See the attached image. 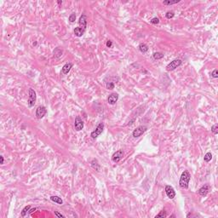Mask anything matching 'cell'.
Here are the masks:
<instances>
[{
    "label": "cell",
    "mask_w": 218,
    "mask_h": 218,
    "mask_svg": "<svg viewBox=\"0 0 218 218\" xmlns=\"http://www.w3.org/2000/svg\"><path fill=\"white\" fill-rule=\"evenodd\" d=\"M190 179H191L190 173H189L187 170H184L183 172H182L181 178H180V181H179L180 187H181L182 188H188Z\"/></svg>",
    "instance_id": "6da1fadb"
},
{
    "label": "cell",
    "mask_w": 218,
    "mask_h": 218,
    "mask_svg": "<svg viewBox=\"0 0 218 218\" xmlns=\"http://www.w3.org/2000/svg\"><path fill=\"white\" fill-rule=\"evenodd\" d=\"M28 94H29V96H28V107L29 108H32V107L34 106L35 102H36V100H37V95L36 92L33 89L30 88L29 91H28Z\"/></svg>",
    "instance_id": "7a4b0ae2"
},
{
    "label": "cell",
    "mask_w": 218,
    "mask_h": 218,
    "mask_svg": "<svg viewBox=\"0 0 218 218\" xmlns=\"http://www.w3.org/2000/svg\"><path fill=\"white\" fill-rule=\"evenodd\" d=\"M182 63V60H180V59H175L172 61H170V63H169L166 66V71L170 72V71L175 70V69L177 68L179 66H181Z\"/></svg>",
    "instance_id": "3957f363"
},
{
    "label": "cell",
    "mask_w": 218,
    "mask_h": 218,
    "mask_svg": "<svg viewBox=\"0 0 218 218\" xmlns=\"http://www.w3.org/2000/svg\"><path fill=\"white\" fill-rule=\"evenodd\" d=\"M146 130H147V127H146V126L141 125L134 130V131L132 132V135H133V137H135V138H137V137H140L142 135H143V133H145Z\"/></svg>",
    "instance_id": "277c9868"
},
{
    "label": "cell",
    "mask_w": 218,
    "mask_h": 218,
    "mask_svg": "<svg viewBox=\"0 0 218 218\" xmlns=\"http://www.w3.org/2000/svg\"><path fill=\"white\" fill-rule=\"evenodd\" d=\"M103 129H104V124H103V123H100V124L97 125V127L96 128V130H95L94 131L91 132L90 136L92 137L93 139L97 138V137L102 133Z\"/></svg>",
    "instance_id": "5b68a950"
},
{
    "label": "cell",
    "mask_w": 218,
    "mask_h": 218,
    "mask_svg": "<svg viewBox=\"0 0 218 218\" xmlns=\"http://www.w3.org/2000/svg\"><path fill=\"white\" fill-rule=\"evenodd\" d=\"M123 157H124V152H123V150H119V151H117L116 153H114L113 154H112V160L114 163H119V162L122 159Z\"/></svg>",
    "instance_id": "8992f818"
},
{
    "label": "cell",
    "mask_w": 218,
    "mask_h": 218,
    "mask_svg": "<svg viewBox=\"0 0 218 218\" xmlns=\"http://www.w3.org/2000/svg\"><path fill=\"white\" fill-rule=\"evenodd\" d=\"M46 112H47V109L44 106H39L38 108L36 109V117L37 119H43L45 116Z\"/></svg>",
    "instance_id": "52a82bcc"
},
{
    "label": "cell",
    "mask_w": 218,
    "mask_h": 218,
    "mask_svg": "<svg viewBox=\"0 0 218 218\" xmlns=\"http://www.w3.org/2000/svg\"><path fill=\"white\" fill-rule=\"evenodd\" d=\"M165 193H166V195L169 199H172L176 197V192H175L174 188H173L171 186L167 185L165 186Z\"/></svg>",
    "instance_id": "ba28073f"
},
{
    "label": "cell",
    "mask_w": 218,
    "mask_h": 218,
    "mask_svg": "<svg viewBox=\"0 0 218 218\" xmlns=\"http://www.w3.org/2000/svg\"><path fill=\"white\" fill-rule=\"evenodd\" d=\"M74 127L77 131H80V130H82L84 128V122H83V120H82L81 118L78 117V116L76 117V119H75Z\"/></svg>",
    "instance_id": "9c48e42d"
},
{
    "label": "cell",
    "mask_w": 218,
    "mask_h": 218,
    "mask_svg": "<svg viewBox=\"0 0 218 218\" xmlns=\"http://www.w3.org/2000/svg\"><path fill=\"white\" fill-rule=\"evenodd\" d=\"M210 189H211V187L209 184H205L199 189V194L201 196H206L208 193L210 191Z\"/></svg>",
    "instance_id": "30bf717a"
},
{
    "label": "cell",
    "mask_w": 218,
    "mask_h": 218,
    "mask_svg": "<svg viewBox=\"0 0 218 218\" xmlns=\"http://www.w3.org/2000/svg\"><path fill=\"white\" fill-rule=\"evenodd\" d=\"M118 100H119V95L117 93H112L108 96V102L110 105H114L118 101Z\"/></svg>",
    "instance_id": "8fae6325"
},
{
    "label": "cell",
    "mask_w": 218,
    "mask_h": 218,
    "mask_svg": "<svg viewBox=\"0 0 218 218\" xmlns=\"http://www.w3.org/2000/svg\"><path fill=\"white\" fill-rule=\"evenodd\" d=\"M78 24H79V27L83 28V29H86L87 27V16L85 15H82L78 21Z\"/></svg>",
    "instance_id": "7c38bea8"
},
{
    "label": "cell",
    "mask_w": 218,
    "mask_h": 218,
    "mask_svg": "<svg viewBox=\"0 0 218 218\" xmlns=\"http://www.w3.org/2000/svg\"><path fill=\"white\" fill-rule=\"evenodd\" d=\"M73 67V64L71 63V62H67V63H66L65 65L62 67V69H61V73L64 75L67 74L69 72H70L71 68Z\"/></svg>",
    "instance_id": "4fadbf2b"
},
{
    "label": "cell",
    "mask_w": 218,
    "mask_h": 218,
    "mask_svg": "<svg viewBox=\"0 0 218 218\" xmlns=\"http://www.w3.org/2000/svg\"><path fill=\"white\" fill-rule=\"evenodd\" d=\"M85 30L79 27V26H78V27H75V29L73 30V33H74L75 36L77 37H82L84 35V33H85Z\"/></svg>",
    "instance_id": "5bb4252c"
},
{
    "label": "cell",
    "mask_w": 218,
    "mask_h": 218,
    "mask_svg": "<svg viewBox=\"0 0 218 218\" xmlns=\"http://www.w3.org/2000/svg\"><path fill=\"white\" fill-rule=\"evenodd\" d=\"M50 200L53 202H55V203L58 204V205H62V204H63V200L61 199V198L59 197V196H55V195L51 196Z\"/></svg>",
    "instance_id": "9a60e30c"
},
{
    "label": "cell",
    "mask_w": 218,
    "mask_h": 218,
    "mask_svg": "<svg viewBox=\"0 0 218 218\" xmlns=\"http://www.w3.org/2000/svg\"><path fill=\"white\" fill-rule=\"evenodd\" d=\"M138 49H139V50H140L142 53H146V52H147V50H148V46L146 45V44H143V43H142V44H139Z\"/></svg>",
    "instance_id": "2e32d148"
},
{
    "label": "cell",
    "mask_w": 218,
    "mask_h": 218,
    "mask_svg": "<svg viewBox=\"0 0 218 218\" xmlns=\"http://www.w3.org/2000/svg\"><path fill=\"white\" fill-rule=\"evenodd\" d=\"M62 53H63V51H62V49H60V48H55L54 51H53V54H54V56L55 58L61 57L62 55Z\"/></svg>",
    "instance_id": "e0dca14e"
},
{
    "label": "cell",
    "mask_w": 218,
    "mask_h": 218,
    "mask_svg": "<svg viewBox=\"0 0 218 218\" xmlns=\"http://www.w3.org/2000/svg\"><path fill=\"white\" fill-rule=\"evenodd\" d=\"M91 166H92L96 170H97V171L100 170V165H99V164H98V161L96 159H95V158L91 161Z\"/></svg>",
    "instance_id": "ac0fdd59"
},
{
    "label": "cell",
    "mask_w": 218,
    "mask_h": 218,
    "mask_svg": "<svg viewBox=\"0 0 218 218\" xmlns=\"http://www.w3.org/2000/svg\"><path fill=\"white\" fill-rule=\"evenodd\" d=\"M164 55L161 52H155V53H153V58H154L155 60H160V59L163 58Z\"/></svg>",
    "instance_id": "d6986e66"
},
{
    "label": "cell",
    "mask_w": 218,
    "mask_h": 218,
    "mask_svg": "<svg viewBox=\"0 0 218 218\" xmlns=\"http://www.w3.org/2000/svg\"><path fill=\"white\" fill-rule=\"evenodd\" d=\"M180 0H175V1H170V0H164L163 2V3L164 5H172V4H176V3H179Z\"/></svg>",
    "instance_id": "ffe728a7"
},
{
    "label": "cell",
    "mask_w": 218,
    "mask_h": 218,
    "mask_svg": "<svg viewBox=\"0 0 218 218\" xmlns=\"http://www.w3.org/2000/svg\"><path fill=\"white\" fill-rule=\"evenodd\" d=\"M211 158H212L211 153H207L205 155V157H204V160H205V162H207V163L210 162V160H211Z\"/></svg>",
    "instance_id": "44dd1931"
},
{
    "label": "cell",
    "mask_w": 218,
    "mask_h": 218,
    "mask_svg": "<svg viewBox=\"0 0 218 218\" xmlns=\"http://www.w3.org/2000/svg\"><path fill=\"white\" fill-rule=\"evenodd\" d=\"M31 209V207H30V205H27V206H26L24 209L22 210V211H21V217H25V216L27 214V212L29 211V210Z\"/></svg>",
    "instance_id": "7402d4cb"
},
{
    "label": "cell",
    "mask_w": 218,
    "mask_h": 218,
    "mask_svg": "<svg viewBox=\"0 0 218 218\" xmlns=\"http://www.w3.org/2000/svg\"><path fill=\"white\" fill-rule=\"evenodd\" d=\"M211 132L214 134V135H217L218 134V124H214V125L211 127Z\"/></svg>",
    "instance_id": "603a6c76"
},
{
    "label": "cell",
    "mask_w": 218,
    "mask_h": 218,
    "mask_svg": "<svg viewBox=\"0 0 218 218\" xmlns=\"http://www.w3.org/2000/svg\"><path fill=\"white\" fill-rule=\"evenodd\" d=\"M167 217V214H166V211L164 210H161V211L159 212V213L158 214V215L156 216V217H155V218H157V217Z\"/></svg>",
    "instance_id": "cb8c5ba5"
},
{
    "label": "cell",
    "mask_w": 218,
    "mask_h": 218,
    "mask_svg": "<svg viewBox=\"0 0 218 218\" xmlns=\"http://www.w3.org/2000/svg\"><path fill=\"white\" fill-rule=\"evenodd\" d=\"M165 16L167 19H172L173 17L175 16V13L173 11H168L167 13L165 14Z\"/></svg>",
    "instance_id": "d4e9b609"
},
{
    "label": "cell",
    "mask_w": 218,
    "mask_h": 218,
    "mask_svg": "<svg viewBox=\"0 0 218 218\" xmlns=\"http://www.w3.org/2000/svg\"><path fill=\"white\" fill-rule=\"evenodd\" d=\"M114 84L112 83V82H108L106 85V87L108 90H112V89H114Z\"/></svg>",
    "instance_id": "484cf974"
},
{
    "label": "cell",
    "mask_w": 218,
    "mask_h": 218,
    "mask_svg": "<svg viewBox=\"0 0 218 218\" xmlns=\"http://www.w3.org/2000/svg\"><path fill=\"white\" fill-rule=\"evenodd\" d=\"M68 20H69V21H70V22H72V23L74 22L75 20H76V15H75L74 13L71 14L70 16H69V18H68Z\"/></svg>",
    "instance_id": "4316f807"
},
{
    "label": "cell",
    "mask_w": 218,
    "mask_h": 218,
    "mask_svg": "<svg viewBox=\"0 0 218 218\" xmlns=\"http://www.w3.org/2000/svg\"><path fill=\"white\" fill-rule=\"evenodd\" d=\"M151 23L152 24H154V25L158 24V23H159V19L157 18V17H154V18H153L151 20Z\"/></svg>",
    "instance_id": "83f0119b"
},
{
    "label": "cell",
    "mask_w": 218,
    "mask_h": 218,
    "mask_svg": "<svg viewBox=\"0 0 218 218\" xmlns=\"http://www.w3.org/2000/svg\"><path fill=\"white\" fill-rule=\"evenodd\" d=\"M211 77H212V78H218V72H217V69H215V70L211 73Z\"/></svg>",
    "instance_id": "f1b7e54d"
},
{
    "label": "cell",
    "mask_w": 218,
    "mask_h": 218,
    "mask_svg": "<svg viewBox=\"0 0 218 218\" xmlns=\"http://www.w3.org/2000/svg\"><path fill=\"white\" fill-rule=\"evenodd\" d=\"M55 215L56 216V217H61V218H64L65 217H64L63 215H61V213H59L58 211H55Z\"/></svg>",
    "instance_id": "f546056e"
},
{
    "label": "cell",
    "mask_w": 218,
    "mask_h": 218,
    "mask_svg": "<svg viewBox=\"0 0 218 218\" xmlns=\"http://www.w3.org/2000/svg\"><path fill=\"white\" fill-rule=\"evenodd\" d=\"M106 45H107V47L111 48V47H112V41H111V40H108V42H107Z\"/></svg>",
    "instance_id": "4dcf8cb0"
},
{
    "label": "cell",
    "mask_w": 218,
    "mask_h": 218,
    "mask_svg": "<svg viewBox=\"0 0 218 218\" xmlns=\"http://www.w3.org/2000/svg\"><path fill=\"white\" fill-rule=\"evenodd\" d=\"M35 210H36V208H33V209H32V210H29V211H28V213H29V214H31V213H33V211H35Z\"/></svg>",
    "instance_id": "1f68e13d"
},
{
    "label": "cell",
    "mask_w": 218,
    "mask_h": 218,
    "mask_svg": "<svg viewBox=\"0 0 218 218\" xmlns=\"http://www.w3.org/2000/svg\"><path fill=\"white\" fill-rule=\"evenodd\" d=\"M0 158H1V164H3V157L0 156Z\"/></svg>",
    "instance_id": "d6a6232c"
},
{
    "label": "cell",
    "mask_w": 218,
    "mask_h": 218,
    "mask_svg": "<svg viewBox=\"0 0 218 218\" xmlns=\"http://www.w3.org/2000/svg\"><path fill=\"white\" fill-rule=\"evenodd\" d=\"M57 3H58V4H61V3H62V1L59 0V1H57Z\"/></svg>",
    "instance_id": "836d02e7"
}]
</instances>
